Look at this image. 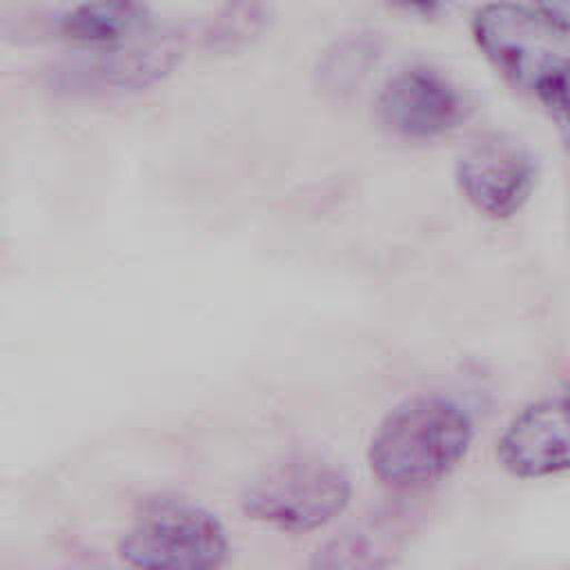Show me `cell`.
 I'll return each mask as SVG.
<instances>
[{"label": "cell", "mask_w": 570, "mask_h": 570, "mask_svg": "<svg viewBox=\"0 0 570 570\" xmlns=\"http://www.w3.org/2000/svg\"><path fill=\"white\" fill-rule=\"evenodd\" d=\"M474 436L470 412L454 399L423 394L403 401L376 425L367 463L387 488L416 490L450 474Z\"/></svg>", "instance_id": "obj_1"}, {"label": "cell", "mask_w": 570, "mask_h": 570, "mask_svg": "<svg viewBox=\"0 0 570 570\" xmlns=\"http://www.w3.org/2000/svg\"><path fill=\"white\" fill-rule=\"evenodd\" d=\"M350 499L352 481L336 461L296 452L256 472L243 485L238 505L261 525L303 534L334 521Z\"/></svg>", "instance_id": "obj_2"}, {"label": "cell", "mask_w": 570, "mask_h": 570, "mask_svg": "<svg viewBox=\"0 0 570 570\" xmlns=\"http://www.w3.org/2000/svg\"><path fill=\"white\" fill-rule=\"evenodd\" d=\"M118 557L142 570H214L227 561L229 539L220 519L189 499L147 501L118 539Z\"/></svg>", "instance_id": "obj_3"}, {"label": "cell", "mask_w": 570, "mask_h": 570, "mask_svg": "<svg viewBox=\"0 0 570 570\" xmlns=\"http://www.w3.org/2000/svg\"><path fill=\"white\" fill-rule=\"evenodd\" d=\"M183 58L176 38L145 36L140 40L87 49L51 71V87L71 96H105L145 91L174 73Z\"/></svg>", "instance_id": "obj_4"}, {"label": "cell", "mask_w": 570, "mask_h": 570, "mask_svg": "<svg viewBox=\"0 0 570 570\" xmlns=\"http://www.w3.org/2000/svg\"><path fill=\"white\" fill-rule=\"evenodd\" d=\"M454 176L461 196L479 214L501 220L528 203L539 178V165L517 138L488 134L465 147Z\"/></svg>", "instance_id": "obj_5"}, {"label": "cell", "mask_w": 570, "mask_h": 570, "mask_svg": "<svg viewBox=\"0 0 570 570\" xmlns=\"http://www.w3.org/2000/svg\"><path fill=\"white\" fill-rule=\"evenodd\" d=\"M559 33L534 9L517 2H485L472 18V38L485 60L514 89L530 91L543 65L561 51Z\"/></svg>", "instance_id": "obj_6"}, {"label": "cell", "mask_w": 570, "mask_h": 570, "mask_svg": "<svg viewBox=\"0 0 570 570\" xmlns=\"http://www.w3.org/2000/svg\"><path fill=\"white\" fill-rule=\"evenodd\" d=\"M461 89L432 67L414 65L396 71L379 91L376 118L394 136L434 140L468 118Z\"/></svg>", "instance_id": "obj_7"}, {"label": "cell", "mask_w": 570, "mask_h": 570, "mask_svg": "<svg viewBox=\"0 0 570 570\" xmlns=\"http://www.w3.org/2000/svg\"><path fill=\"white\" fill-rule=\"evenodd\" d=\"M497 459L519 479H543L570 470V399L523 407L497 439Z\"/></svg>", "instance_id": "obj_8"}, {"label": "cell", "mask_w": 570, "mask_h": 570, "mask_svg": "<svg viewBox=\"0 0 570 570\" xmlns=\"http://www.w3.org/2000/svg\"><path fill=\"white\" fill-rule=\"evenodd\" d=\"M154 11L147 0H82L56 20L60 38L87 49H107L151 33Z\"/></svg>", "instance_id": "obj_9"}, {"label": "cell", "mask_w": 570, "mask_h": 570, "mask_svg": "<svg viewBox=\"0 0 570 570\" xmlns=\"http://www.w3.org/2000/svg\"><path fill=\"white\" fill-rule=\"evenodd\" d=\"M401 517L392 510L372 514L318 548L312 563L316 568H379L392 563L407 534Z\"/></svg>", "instance_id": "obj_10"}, {"label": "cell", "mask_w": 570, "mask_h": 570, "mask_svg": "<svg viewBox=\"0 0 570 570\" xmlns=\"http://www.w3.org/2000/svg\"><path fill=\"white\" fill-rule=\"evenodd\" d=\"M379 56H381V45L376 36L372 33L345 36L323 53L316 69L318 85L334 96L350 94L358 89V85L367 78Z\"/></svg>", "instance_id": "obj_11"}, {"label": "cell", "mask_w": 570, "mask_h": 570, "mask_svg": "<svg viewBox=\"0 0 570 570\" xmlns=\"http://www.w3.org/2000/svg\"><path fill=\"white\" fill-rule=\"evenodd\" d=\"M274 16V0H223L205 29V42L216 51H234L256 40Z\"/></svg>", "instance_id": "obj_12"}, {"label": "cell", "mask_w": 570, "mask_h": 570, "mask_svg": "<svg viewBox=\"0 0 570 570\" xmlns=\"http://www.w3.org/2000/svg\"><path fill=\"white\" fill-rule=\"evenodd\" d=\"M530 94L554 122L561 145L570 158V56L563 51L552 56L537 73Z\"/></svg>", "instance_id": "obj_13"}, {"label": "cell", "mask_w": 570, "mask_h": 570, "mask_svg": "<svg viewBox=\"0 0 570 570\" xmlns=\"http://www.w3.org/2000/svg\"><path fill=\"white\" fill-rule=\"evenodd\" d=\"M532 9L559 33H570V0H530Z\"/></svg>", "instance_id": "obj_14"}, {"label": "cell", "mask_w": 570, "mask_h": 570, "mask_svg": "<svg viewBox=\"0 0 570 570\" xmlns=\"http://www.w3.org/2000/svg\"><path fill=\"white\" fill-rule=\"evenodd\" d=\"M390 2H394L407 11H414L419 16L430 18V16H439L450 0H390Z\"/></svg>", "instance_id": "obj_15"}]
</instances>
